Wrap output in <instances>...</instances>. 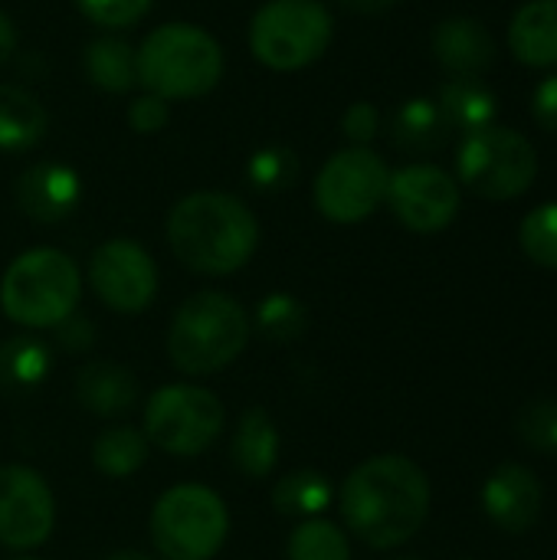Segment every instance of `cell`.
Instances as JSON below:
<instances>
[{
  "mask_svg": "<svg viewBox=\"0 0 557 560\" xmlns=\"http://www.w3.org/2000/svg\"><path fill=\"white\" fill-rule=\"evenodd\" d=\"M138 381L115 361H89L76 377V400L95 417H125L138 404Z\"/></svg>",
  "mask_w": 557,
  "mask_h": 560,
  "instance_id": "obj_17",
  "label": "cell"
},
{
  "mask_svg": "<svg viewBox=\"0 0 557 560\" xmlns=\"http://www.w3.org/2000/svg\"><path fill=\"white\" fill-rule=\"evenodd\" d=\"M384 203L414 233H440L460 213V184L437 164H407L391 171Z\"/></svg>",
  "mask_w": 557,
  "mask_h": 560,
  "instance_id": "obj_13",
  "label": "cell"
},
{
  "mask_svg": "<svg viewBox=\"0 0 557 560\" xmlns=\"http://www.w3.org/2000/svg\"><path fill=\"white\" fill-rule=\"evenodd\" d=\"M391 167L364 144H351L332 154L315 177V207L332 223H361L387 197Z\"/></svg>",
  "mask_w": 557,
  "mask_h": 560,
  "instance_id": "obj_10",
  "label": "cell"
},
{
  "mask_svg": "<svg viewBox=\"0 0 557 560\" xmlns=\"http://www.w3.org/2000/svg\"><path fill=\"white\" fill-rule=\"evenodd\" d=\"M167 118H171L167 102L158 98V95H151V92L138 95V98L128 105V125H131L138 135H154V131H161V128L167 125Z\"/></svg>",
  "mask_w": 557,
  "mask_h": 560,
  "instance_id": "obj_33",
  "label": "cell"
},
{
  "mask_svg": "<svg viewBox=\"0 0 557 560\" xmlns=\"http://www.w3.org/2000/svg\"><path fill=\"white\" fill-rule=\"evenodd\" d=\"M105 560H148L144 555H135V551H121V555H112V558Z\"/></svg>",
  "mask_w": 557,
  "mask_h": 560,
  "instance_id": "obj_39",
  "label": "cell"
},
{
  "mask_svg": "<svg viewBox=\"0 0 557 560\" xmlns=\"http://www.w3.org/2000/svg\"><path fill=\"white\" fill-rule=\"evenodd\" d=\"M338 512L361 545L374 551L401 548L427 525L430 479L401 453L371 456L345 479Z\"/></svg>",
  "mask_w": 557,
  "mask_h": 560,
  "instance_id": "obj_1",
  "label": "cell"
},
{
  "mask_svg": "<svg viewBox=\"0 0 557 560\" xmlns=\"http://www.w3.org/2000/svg\"><path fill=\"white\" fill-rule=\"evenodd\" d=\"M378 128H381V115H378V108H374L371 102H355V105H348V112L341 115V131H345L355 144H364V148H368V141L378 135Z\"/></svg>",
  "mask_w": 557,
  "mask_h": 560,
  "instance_id": "obj_34",
  "label": "cell"
},
{
  "mask_svg": "<svg viewBox=\"0 0 557 560\" xmlns=\"http://www.w3.org/2000/svg\"><path fill=\"white\" fill-rule=\"evenodd\" d=\"M532 115L535 121L557 135V72H552L548 79H542L532 92Z\"/></svg>",
  "mask_w": 557,
  "mask_h": 560,
  "instance_id": "obj_36",
  "label": "cell"
},
{
  "mask_svg": "<svg viewBox=\"0 0 557 560\" xmlns=\"http://www.w3.org/2000/svg\"><path fill=\"white\" fill-rule=\"evenodd\" d=\"M223 423L227 413L213 390L197 384H167L148 397L141 433L154 450L174 459H194L217 443Z\"/></svg>",
  "mask_w": 557,
  "mask_h": 560,
  "instance_id": "obj_9",
  "label": "cell"
},
{
  "mask_svg": "<svg viewBox=\"0 0 557 560\" xmlns=\"http://www.w3.org/2000/svg\"><path fill=\"white\" fill-rule=\"evenodd\" d=\"M82 272L72 256L53 246L20 253L0 279V312L30 331L56 328L76 315Z\"/></svg>",
  "mask_w": 557,
  "mask_h": 560,
  "instance_id": "obj_5",
  "label": "cell"
},
{
  "mask_svg": "<svg viewBox=\"0 0 557 560\" xmlns=\"http://www.w3.org/2000/svg\"><path fill=\"white\" fill-rule=\"evenodd\" d=\"M253 322L227 292H197L171 318L167 358L187 377H207L230 368L250 345Z\"/></svg>",
  "mask_w": 557,
  "mask_h": 560,
  "instance_id": "obj_3",
  "label": "cell"
},
{
  "mask_svg": "<svg viewBox=\"0 0 557 560\" xmlns=\"http://www.w3.org/2000/svg\"><path fill=\"white\" fill-rule=\"evenodd\" d=\"M509 49L525 66H557V0H529L512 16Z\"/></svg>",
  "mask_w": 557,
  "mask_h": 560,
  "instance_id": "obj_18",
  "label": "cell"
},
{
  "mask_svg": "<svg viewBox=\"0 0 557 560\" xmlns=\"http://www.w3.org/2000/svg\"><path fill=\"white\" fill-rule=\"evenodd\" d=\"M148 528L164 560H213L227 545L230 512L213 489L181 482L154 502Z\"/></svg>",
  "mask_w": 557,
  "mask_h": 560,
  "instance_id": "obj_6",
  "label": "cell"
},
{
  "mask_svg": "<svg viewBox=\"0 0 557 560\" xmlns=\"http://www.w3.org/2000/svg\"><path fill=\"white\" fill-rule=\"evenodd\" d=\"M16 560H39V558H16Z\"/></svg>",
  "mask_w": 557,
  "mask_h": 560,
  "instance_id": "obj_41",
  "label": "cell"
},
{
  "mask_svg": "<svg viewBox=\"0 0 557 560\" xmlns=\"http://www.w3.org/2000/svg\"><path fill=\"white\" fill-rule=\"evenodd\" d=\"M56 528V495L49 482L30 466H0V545L10 551H33L49 541Z\"/></svg>",
  "mask_w": 557,
  "mask_h": 560,
  "instance_id": "obj_11",
  "label": "cell"
},
{
  "mask_svg": "<svg viewBox=\"0 0 557 560\" xmlns=\"http://www.w3.org/2000/svg\"><path fill=\"white\" fill-rule=\"evenodd\" d=\"M46 108L20 85H0V151L20 154L46 135Z\"/></svg>",
  "mask_w": 557,
  "mask_h": 560,
  "instance_id": "obj_22",
  "label": "cell"
},
{
  "mask_svg": "<svg viewBox=\"0 0 557 560\" xmlns=\"http://www.w3.org/2000/svg\"><path fill=\"white\" fill-rule=\"evenodd\" d=\"M515 433L529 450L542 456H557V400H529L515 413Z\"/></svg>",
  "mask_w": 557,
  "mask_h": 560,
  "instance_id": "obj_31",
  "label": "cell"
},
{
  "mask_svg": "<svg viewBox=\"0 0 557 560\" xmlns=\"http://www.w3.org/2000/svg\"><path fill=\"white\" fill-rule=\"evenodd\" d=\"M167 243L190 272L233 276L259 246V220L227 190H197L171 207Z\"/></svg>",
  "mask_w": 557,
  "mask_h": 560,
  "instance_id": "obj_2",
  "label": "cell"
},
{
  "mask_svg": "<svg viewBox=\"0 0 557 560\" xmlns=\"http://www.w3.org/2000/svg\"><path fill=\"white\" fill-rule=\"evenodd\" d=\"M437 105L450 128H460L463 135L479 131L486 125H496L499 98L479 75H453L440 85Z\"/></svg>",
  "mask_w": 557,
  "mask_h": 560,
  "instance_id": "obj_20",
  "label": "cell"
},
{
  "mask_svg": "<svg viewBox=\"0 0 557 560\" xmlns=\"http://www.w3.org/2000/svg\"><path fill=\"white\" fill-rule=\"evenodd\" d=\"M16 207L36 223H59L76 213L82 200V180L69 164L39 161L16 177Z\"/></svg>",
  "mask_w": 557,
  "mask_h": 560,
  "instance_id": "obj_15",
  "label": "cell"
},
{
  "mask_svg": "<svg viewBox=\"0 0 557 560\" xmlns=\"http://www.w3.org/2000/svg\"><path fill=\"white\" fill-rule=\"evenodd\" d=\"M13 49H16V30H13L10 16L0 10V66L13 56Z\"/></svg>",
  "mask_w": 557,
  "mask_h": 560,
  "instance_id": "obj_37",
  "label": "cell"
},
{
  "mask_svg": "<svg viewBox=\"0 0 557 560\" xmlns=\"http://www.w3.org/2000/svg\"><path fill=\"white\" fill-rule=\"evenodd\" d=\"M299 174V161L295 151L282 148V144H266L259 148L250 161H246V177L256 190L263 194H279L289 184H295Z\"/></svg>",
  "mask_w": 557,
  "mask_h": 560,
  "instance_id": "obj_30",
  "label": "cell"
},
{
  "mask_svg": "<svg viewBox=\"0 0 557 560\" xmlns=\"http://www.w3.org/2000/svg\"><path fill=\"white\" fill-rule=\"evenodd\" d=\"M486 515L509 535H525L542 518V482L519 463L499 466L483 486Z\"/></svg>",
  "mask_w": 557,
  "mask_h": 560,
  "instance_id": "obj_14",
  "label": "cell"
},
{
  "mask_svg": "<svg viewBox=\"0 0 557 560\" xmlns=\"http://www.w3.org/2000/svg\"><path fill=\"white\" fill-rule=\"evenodd\" d=\"M95 295L118 315L144 312L158 295V266L135 240H105L89 259Z\"/></svg>",
  "mask_w": 557,
  "mask_h": 560,
  "instance_id": "obj_12",
  "label": "cell"
},
{
  "mask_svg": "<svg viewBox=\"0 0 557 560\" xmlns=\"http://www.w3.org/2000/svg\"><path fill=\"white\" fill-rule=\"evenodd\" d=\"M335 489L328 482V476L302 469V472H289L272 486V509L286 518H322V512L332 505Z\"/></svg>",
  "mask_w": 557,
  "mask_h": 560,
  "instance_id": "obj_25",
  "label": "cell"
},
{
  "mask_svg": "<svg viewBox=\"0 0 557 560\" xmlns=\"http://www.w3.org/2000/svg\"><path fill=\"white\" fill-rule=\"evenodd\" d=\"M279 430L263 407H250L233 430L230 459L250 479H266L279 463Z\"/></svg>",
  "mask_w": 557,
  "mask_h": 560,
  "instance_id": "obj_19",
  "label": "cell"
},
{
  "mask_svg": "<svg viewBox=\"0 0 557 560\" xmlns=\"http://www.w3.org/2000/svg\"><path fill=\"white\" fill-rule=\"evenodd\" d=\"M456 174L463 187L483 200H515L535 184L538 154L525 135L502 125H486L463 135Z\"/></svg>",
  "mask_w": 557,
  "mask_h": 560,
  "instance_id": "obj_8",
  "label": "cell"
},
{
  "mask_svg": "<svg viewBox=\"0 0 557 560\" xmlns=\"http://www.w3.org/2000/svg\"><path fill=\"white\" fill-rule=\"evenodd\" d=\"M151 443L135 427H112L102 430L92 443V466L108 479H128L148 463Z\"/></svg>",
  "mask_w": 557,
  "mask_h": 560,
  "instance_id": "obj_26",
  "label": "cell"
},
{
  "mask_svg": "<svg viewBox=\"0 0 557 560\" xmlns=\"http://www.w3.org/2000/svg\"><path fill=\"white\" fill-rule=\"evenodd\" d=\"M53 371V351L33 335H16L0 345V390L26 394L46 384Z\"/></svg>",
  "mask_w": 557,
  "mask_h": 560,
  "instance_id": "obj_23",
  "label": "cell"
},
{
  "mask_svg": "<svg viewBox=\"0 0 557 560\" xmlns=\"http://www.w3.org/2000/svg\"><path fill=\"white\" fill-rule=\"evenodd\" d=\"M335 23L318 0H269L250 23L253 56L276 72H295L312 66L332 46Z\"/></svg>",
  "mask_w": 557,
  "mask_h": 560,
  "instance_id": "obj_7",
  "label": "cell"
},
{
  "mask_svg": "<svg viewBox=\"0 0 557 560\" xmlns=\"http://www.w3.org/2000/svg\"><path fill=\"white\" fill-rule=\"evenodd\" d=\"M450 125L437 105V98H407L391 118V141L407 154H433L446 148Z\"/></svg>",
  "mask_w": 557,
  "mask_h": 560,
  "instance_id": "obj_21",
  "label": "cell"
},
{
  "mask_svg": "<svg viewBox=\"0 0 557 560\" xmlns=\"http://www.w3.org/2000/svg\"><path fill=\"white\" fill-rule=\"evenodd\" d=\"M82 69L102 92H128L138 82L135 46L121 36H98L82 52Z\"/></svg>",
  "mask_w": 557,
  "mask_h": 560,
  "instance_id": "obj_24",
  "label": "cell"
},
{
  "mask_svg": "<svg viewBox=\"0 0 557 560\" xmlns=\"http://www.w3.org/2000/svg\"><path fill=\"white\" fill-rule=\"evenodd\" d=\"M56 341L62 345V351L69 354H82L95 345V328L89 318H79V315H69L66 322L56 325Z\"/></svg>",
  "mask_w": 557,
  "mask_h": 560,
  "instance_id": "obj_35",
  "label": "cell"
},
{
  "mask_svg": "<svg viewBox=\"0 0 557 560\" xmlns=\"http://www.w3.org/2000/svg\"><path fill=\"white\" fill-rule=\"evenodd\" d=\"M348 10H355V13H384V10H391L397 0H341Z\"/></svg>",
  "mask_w": 557,
  "mask_h": 560,
  "instance_id": "obj_38",
  "label": "cell"
},
{
  "mask_svg": "<svg viewBox=\"0 0 557 560\" xmlns=\"http://www.w3.org/2000/svg\"><path fill=\"white\" fill-rule=\"evenodd\" d=\"M135 66L144 92L164 102L200 98L217 89L223 75V49L207 30L174 20L141 39L135 49Z\"/></svg>",
  "mask_w": 557,
  "mask_h": 560,
  "instance_id": "obj_4",
  "label": "cell"
},
{
  "mask_svg": "<svg viewBox=\"0 0 557 560\" xmlns=\"http://www.w3.org/2000/svg\"><path fill=\"white\" fill-rule=\"evenodd\" d=\"M437 62L453 75H483L496 62V36L476 16H446L433 26L430 36Z\"/></svg>",
  "mask_w": 557,
  "mask_h": 560,
  "instance_id": "obj_16",
  "label": "cell"
},
{
  "mask_svg": "<svg viewBox=\"0 0 557 560\" xmlns=\"http://www.w3.org/2000/svg\"><path fill=\"white\" fill-rule=\"evenodd\" d=\"M286 560H351L348 535L325 518H305L286 545Z\"/></svg>",
  "mask_w": 557,
  "mask_h": 560,
  "instance_id": "obj_27",
  "label": "cell"
},
{
  "mask_svg": "<svg viewBox=\"0 0 557 560\" xmlns=\"http://www.w3.org/2000/svg\"><path fill=\"white\" fill-rule=\"evenodd\" d=\"M76 3L95 26L105 30H125L151 10V0H76Z\"/></svg>",
  "mask_w": 557,
  "mask_h": 560,
  "instance_id": "obj_32",
  "label": "cell"
},
{
  "mask_svg": "<svg viewBox=\"0 0 557 560\" xmlns=\"http://www.w3.org/2000/svg\"><path fill=\"white\" fill-rule=\"evenodd\" d=\"M519 243L525 249V256L542 266V269H555L557 272V200L535 207L519 230Z\"/></svg>",
  "mask_w": 557,
  "mask_h": 560,
  "instance_id": "obj_29",
  "label": "cell"
},
{
  "mask_svg": "<svg viewBox=\"0 0 557 560\" xmlns=\"http://www.w3.org/2000/svg\"><path fill=\"white\" fill-rule=\"evenodd\" d=\"M253 328L276 341V345H289V341H299L309 328V312L305 305L289 295V292H272L266 295L259 305H256V318H253Z\"/></svg>",
  "mask_w": 557,
  "mask_h": 560,
  "instance_id": "obj_28",
  "label": "cell"
},
{
  "mask_svg": "<svg viewBox=\"0 0 557 560\" xmlns=\"http://www.w3.org/2000/svg\"><path fill=\"white\" fill-rule=\"evenodd\" d=\"M394 560H420V558H394Z\"/></svg>",
  "mask_w": 557,
  "mask_h": 560,
  "instance_id": "obj_40",
  "label": "cell"
}]
</instances>
